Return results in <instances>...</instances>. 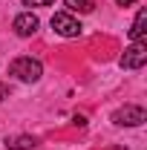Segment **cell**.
<instances>
[{
  "instance_id": "6da1fadb",
  "label": "cell",
  "mask_w": 147,
  "mask_h": 150,
  "mask_svg": "<svg viewBox=\"0 0 147 150\" xmlns=\"http://www.w3.org/2000/svg\"><path fill=\"white\" fill-rule=\"evenodd\" d=\"M9 75H15L23 84H35V81H40V75H43V64H40L37 58L20 55V58H15V61L9 64Z\"/></svg>"
},
{
  "instance_id": "7a4b0ae2",
  "label": "cell",
  "mask_w": 147,
  "mask_h": 150,
  "mask_svg": "<svg viewBox=\"0 0 147 150\" xmlns=\"http://www.w3.org/2000/svg\"><path fill=\"white\" fill-rule=\"evenodd\" d=\"M144 121H147V112L139 104H124L112 112V124H118V127H139Z\"/></svg>"
},
{
  "instance_id": "3957f363",
  "label": "cell",
  "mask_w": 147,
  "mask_h": 150,
  "mask_svg": "<svg viewBox=\"0 0 147 150\" xmlns=\"http://www.w3.org/2000/svg\"><path fill=\"white\" fill-rule=\"evenodd\" d=\"M52 29H55L61 38H78L84 32V26H81V20L69 15V12H55L52 15Z\"/></svg>"
},
{
  "instance_id": "277c9868",
  "label": "cell",
  "mask_w": 147,
  "mask_h": 150,
  "mask_svg": "<svg viewBox=\"0 0 147 150\" xmlns=\"http://www.w3.org/2000/svg\"><path fill=\"white\" fill-rule=\"evenodd\" d=\"M147 64V43H133L124 49V55H121V69H141Z\"/></svg>"
},
{
  "instance_id": "5b68a950",
  "label": "cell",
  "mask_w": 147,
  "mask_h": 150,
  "mask_svg": "<svg viewBox=\"0 0 147 150\" xmlns=\"http://www.w3.org/2000/svg\"><path fill=\"white\" fill-rule=\"evenodd\" d=\"M37 26H40V20H37L32 12L18 15V18H15V23H12V29H15V35H18V38H32V35L37 32Z\"/></svg>"
},
{
  "instance_id": "8992f818",
  "label": "cell",
  "mask_w": 147,
  "mask_h": 150,
  "mask_svg": "<svg viewBox=\"0 0 147 150\" xmlns=\"http://www.w3.org/2000/svg\"><path fill=\"white\" fill-rule=\"evenodd\" d=\"M144 23H147V9H139V15H136V20H133V26H130V40L133 43H141L144 40Z\"/></svg>"
},
{
  "instance_id": "52a82bcc",
  "label": "cell",
  "mask_w": 147,
  "mask_h": 150,
  "mask_svg": "<svg viewBox=\"0 0 147 150\" xmlns=\"http://www.w3.org/2000/svg\"><path fill=\"white\" fill-rule=\"evenodd\" d=\"M37 142L35 136H6V147L9 150H32Z\"/></svg>"
},
{
  "instance_id": "ba28073f",
  "label": "cell",
  "mask_w": 147,
  "mask_h": 150,
  "mask_svg": "<svg viewBox=\"0 0 147 150\" xmlns=\"http://www.w3.org/2000/svg\"><path fill=\"white\" fill-rule=\"evenodd\" d=\"M64 6H66L69 15H90L92 9H95L92 0H64Z\"/></svg>"
},
{
  "instance_id": "9c48e42d",
  "label": "cell",
  "mask_w": 147,
  "mask_h": 150,
  "mask_svg": "<svg viewBox=\"0 0 147 150\" xmlns=\"http://www.w3.org/2000/svg\"><path fill=\"white\" fill-rule=\"evenodd\" d=\"M55 0H23V6H52Z\"/></svg>"
},
{
  "instance_id": "30bf717a",
  "label": "cell",
  "mask_w": 147,
  "mask_h": 150,
  "mask_svg": "<svg viewBox=\"0 0 147 150\" xmlns=\"http://www.w3.org/2000/svg\"><path fill=\"white\" fill-rule=\"evenodd\" d=\"M72 124H75V127H84V124H87V118H84V115H75Z\"/></svg>"
},
{
  "instance_id": "8fae6325",
  "label": "cell",
  "mask_w": 147,
  "mask_h": 150,
  "mask_svg": "<svg viewBox=\"0 0 147 150\" xmlns=\"http://www.w3.org/2000/svg\"><path fill=\"white\" fill-rule=\"evenodd\" d=\"M112 3H115V6H136L139 0H112Z\"/></svg>"
},
{
  "instance_id": "7c38bea8",
  "label": "cell",
  "mask_w": 147,
  "mask_h": 150,
  "mask_svg": "<svg viewBox=\"0 0 147 150\" xmlns=\"http://www.w3.org/2000/svg\"><path fill=\"white\" fill-rule=\"evenodd\" d=\"M9 98V84H0V101Z\"/></svg>"
}]
</instances>
